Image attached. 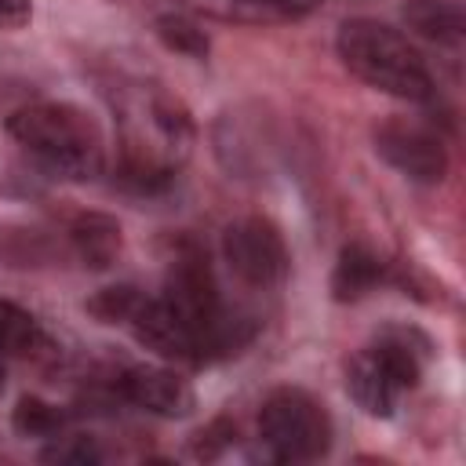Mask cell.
I'll list each match as a JSON object with an SVG mask.
<instances>
[{"label":"cell","instance_id":"1","mask_svg":"<svg viewBox=\"0 0 466 466\" xmlns=\"http://www.w3.org/2000/svg\"><path fill=\"white\" fill-rule=\"evenodd\" d=\"M7 131L44 171L58 178L87 182L106 167L102 127L73 102H29L7 116Z\"/></svg>","mask_w":466,"mask_h":466},{"label":"cell","instance_id":"2","mask_svg":"<svg viewBox=\"0 0 466 466\" xmlns=\"http://www.w3.org/2000/svg\"><path fill=\"white\" fill-rule=\"evenodd\" d=\"M335 51L368 87L404 102H433V76L400 29L375 18H346L335 33Z\"/></svg>","mask_w":466,"mask_h":466},{"label":"cell","instance_id":"3","mask_svg":"<svg viewBox=\"0 0 466 466\" xmlns=\"http://www.w3.org/2000/svg\"><path fill=\"white\" fill-rule=\"evenodd\" d=\"M433 346L411 324H386L371 346L357 350L346 364V393L371 419H390L408 390L419 386Z\"/></svg>","mask_w":466,"mask_h":466},{"label":"cell","instance_id":"4","mask_svg":"<svg viewBox=\"0 0 466 466\" xmlns=\"http://www.w3.org/2000/svg\"><path fill=\"white\" fill-rule=\"evenodd\" d=\"M258 441L277 462H313L331 448V419L306 390L280 386L258 408Z\"/></svg>","mask_w":466,"mask_h":466},{"label":"cell","instance_id":"5","mask_svg":"<svg viewBox=\"0 0 466 466\" xmlns=\"http://www.w3.org/2000/svg\"><path fill=\"white\" fill-rule=\"evenodd\" d=\"M222 258L240 284L258 288V291L284 284L288 266H291L284 233L262 215H248V218H237L226 226Z\"/></svg>","mask_w":466,"mask_h":466},{"label":"cell","instance_id":"6","mask_svg":"<svg viewBox=\"0 0 466 466\" xmlns=\"http://www.w3.org/2000/svg\"><path fill=\"white\" fill-rule=\"evenodd\" d=\"M375 153L411 182L433 186L448 175V149L441 135L419 116H390L375 127Z\"/></svg>","mask_w":466,"mask_h":466},{"label":"cell","instance_id":"7","mask_svg":"<svg viewBox=\"0 0 466 466\" xmlns=\"http://www.w3.org/2000/svg\"><path fill=\"white\" fill-rule=\"evenodd\" d=\"M160 299L186 320L197 328L200 335V350H204V335L208 328L215 324V317L226 309L222 299H218V288H215V273L208 266V258L200 251H178L175 262L167 266V277H164V291Z\"/></svg>","mask_w":466,"mask_h":466},{"label":"cell","instance_id":"8","mask_svg":"<svg viewBox=\"0 0 466 466\" xmlns=\"http://www.w3.org/2000/svg\"><path fill=\"white\" fill-rule=\"evenodd\" d=\"M131 335L153 350L164 360H178V364H204V350H200V335L193 324H186L160 295L157 299H138V306L127 317Z\"/></svg>","mask_w":466,"mask_h":466},{"label":"cell","instance_id":"9","mask_svg":"<svg viewBox=\"0 0 466 466\" xmlns=\"http://www.w3.org/2000/svg\"><path fill=\"white\" fill-rule=\"evenodd\" d=\"M116 393L160 419H186L197 408V393L189 379H182L175 368L164 364H135L116 379Z\"/></svg>","mask_w":466,"mask_h":466},{"label":"cell","instance_id":"10","mask_svg":"<svg viewBox=\"0 0 466 466\" xmlns=\"http://www.w3.org/2000/svg\"><path fill=\"white\" fill-rule=\"evenodd\" d=\"M386 277V262L368 244H346L331 269V295L335 302H357L375 291Z\"/></svg>","mask_w":466,"mask_h":466},{"label":"cell","instance_id":"11","mask_svg":"<svg viewBox=\"0 0 466 466\" xmlns=\"http://www.w3.org/2000/svg\"><path fill=\"white\" fill-rule=\"evenodd\" d=\"M69 240H73V251L80 255V262L91 269H106L120 255V226H116V218H109L102 211L80 215L69 226Z\"/></svg>","mask_w":466,"mask_h":466},{"label":"cell","instance_id":"12","mask_svg":"<svg viewBox=\"0 0 466 466\" xmlns=\"http://www.w3.org/2000/svg\"><path fill=\"white\" fill-rule=\"evenodd\" d=\"M404 22L411 33L433 44H459L466 33V15H462V4L455 0H408Z\"/></svg>","mask_w":466,"mask_h":466},{"label":"cell","instance_id":"13","mask_svg":"<svg viewBox=\"0 0 466 466\" xmlns=\"http://www.w3.org/2000/svg\"><path fill=\"white\" fill-rule=\"evenodd\" d=\"M47 342L51 339H47L44 324L29 309L0 299V350L4 353H40V350H47Z\"/></svg>","mask_w":466,"mask_h":466},{"label":"cell","instance_id":"14","mask_svg":"<svg viewBox=\"0 0 466 466\" xmlns=\"http://www.w3.org/2000/svg\"><path fill=\"white\" fill-rule=\"evenodd\" d=\"M175 11H186L193 18H215V22H240V25H262V22H284L277 11L255 4V0H171Z\"/></svg>","mask_w":466,"mask_h":466},{"label":"cell","instance_id":"15","mask_svg":"<svg viewBox=\"0 0 466 466\" xmlns=\"http://www.w3.org/2000/svg\"><path fill=\"white\" fill-rule=\"evenodd\" d=\"M157 36H160L171 51H178V55H186V58H204L208 47H211V40H208V33L200 29V22H197L193 15H186V11H167V15H160V18H157Z\"/></svg>","mask_w":466,"mask_h":466},{"label":"cell","instance_id":"16","mask_svg":"<svg viewBox=\"0 0 466 466\" xmlns=\"http://www.w3.org/2000/svg\"><path fill=\"white\" fill-rule=\"evenodd\" d=\"M69 422V411H62L58 404L44 400V397H22L15 415H11V426L22 433V437H58Z\"/></svg>","mask_w":466,"mask_h":466},{"label":"cell","instance_id":"17","mask_svg":"<svg viewBox=\"0 0 466 466\" xmlns=\"http://www.w3.org/2000/svg\"><path fill=\"white\" fill-rule=\"evenodd\" d=\"M142 291L131 284H116V288H102L98 295L87 299V313H95L102 324H127L131 309L138 306Z\"/></svg>","mask_w":466,"mask_h":466},{"label":"cell","instance_id":"18","mask_svg":"<svg viewBox=\"0 0 466 466\" xmlns=\"http://www.w3.org/2000/svg\"><path fill=\"white\" fill-rule=\"evenodd\" d=\"M44 462H73V466H91V462H102V448L91 441V437H51V444L40 451Z\"/></svg>","mask_w":466,"mask_h":466},{"label":"cell","instance_id":"19","mask_svg":"<svg viewBox=\"0 0 466 466\" xmlns=\"http://www.w3.org/2000/svg\"><path fill=\"white\" fill-rule=\"evenodd\" d=\"M33 18V0H0V33H15L29 25Z\"/></svg>","mask_w":466,"mask_h":466},{"label":"cell","instance_id":"20","mask_svg":"<svg viewBox=\"0 0 466 466\" xmlns=\"http://www.w3.org/2000/svg\"><path fill=\"white\" fill-rule=\"evenodd\" d=\"M255 4H262V7L277 11V15L288 22V18H302V15H306V11H313L320 0H255Z\"/></svg>","mask_w":466,"mask_h":466},{"label":"cell","instance_id":"21","mask_svg":"<svg viewBox=\"0 0 466 466\" xmlns=\"http://www.w3.org/2000/svg\"><path fill=\"white\" fill-rule=\"evenodd\" d=\"M4 379H7V375H4V360H0V393H4Z\"/></svg>","mask_w":466,"mask_h":466}]
</instances>
